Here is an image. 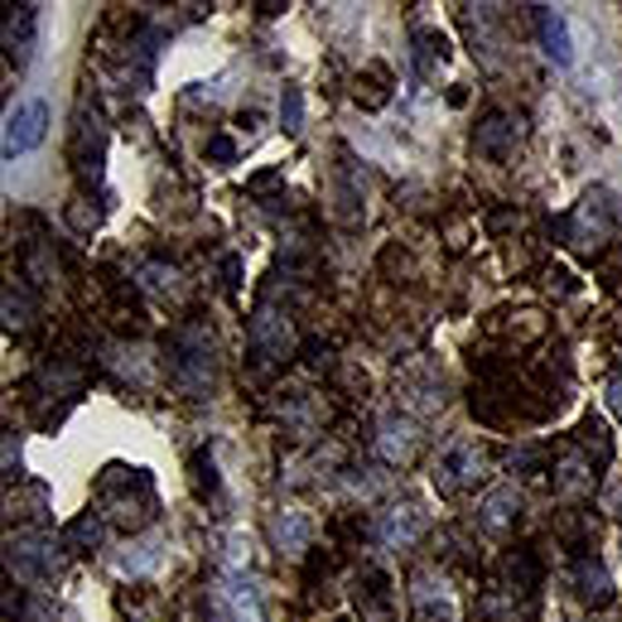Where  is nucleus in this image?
<instances>
[{
	"mask_svg": "<svg viewBox=\"0 0 622 622\" xmlns=\"http://www.w3.org/2000/svg\"><path fill=\"white\" fill-rule=\"evenodd\" d=\"M444 487H473V483H483V454H473V448H454L444 463V477H440Z\"/></svg>",
	"mask_w": 622,
	"mask_h": 622,
	"instance_id": "4",
	"label": "nucleus"
},
{
	"mask_svg": "<svg viewBox=\"0 0 622 622\" xmlns=\"http://www.w3.org/2000/svg\"><path fill=\"white\" fill-rule=\"evenodd\" d=\"M280 126L289 130V136L304 126V92H299V87H285V92H280Z\"/></svg>",
	"mask_w": 622,
	"mask_h": 622,
	"instance_id": "8",
	"label": "nucleus"
},
{
	"mask_svg": "<svg viewBox=\"0 0 622 622\" xmlns=\"http://www.w3.org/2000/svg\"><path fill=\"white\" fill-rule=\"evenodd\" d=\"M43 136H49V107H43L39 97L14 101L10 116H6V159L29 155Z\"/></svg>",
	"mask_w": 622,
	"mask_h": 622,
	"instance_id": "1",
	"label": "nucleus"
},
{
	"mask_svg": "<svg viewBox=\"0 0 622 622\" xmlns=\"http://www.w3.org/2000/svg\"><path fill=\"white\" fill-rule=\"evenodd\" d=\"M227 599L237 603V622H260V603H256V593H251V584H246V579H231Z\"/></svg>",
	"mask_w": 622,
	"mask_h": 622,
	"instance_id": "6",
	"label": "nucleus"
},
{
	"mask_svg": "<svg viewBox=\"0 0 622 622\" xmlns=\"http://www.w3.org/2000/svg\"><path fill=\"white\" fill-rule=\"evenodd\" d=\"M34 24H39V10L34 6H14V14L6 20V49L14 63L29 58V43H34Z\"/></svg>",
	"mask_w": 622,
	"mask_h": 622,
	"instance_id": "3",
	"label": "nucleus"
},
{
	"mask_svg": "<svg viewBox=\"0 0 622 622\" xmlns=\"http://www.w3.org/2000/svg\"><path fill=\"white\" fill-rule=\"evenodd\" d=\"M535 34H541V49L555 58L560 68H570L574 63V39H570V24H564V14L560 10H550V6H535Z\"/></svg>",
	"mask_w": 622,
	"mask_h": 622,
	"instance_id": "2",
	"label": "nucleus"
},
{
	"mask_svg": "<svg viewBox=\"0 0 622 622\" xmlns=\"http://www.w3.org/2000/svg\"><path fill=\"white\" fill-rule=\"evenodd\" d=\"M39 535H20V541H10V564L20 574H53V555H39Z\"/></svg>",
	"mask_w": 622,
	"mask_h": 622,
	"instance_id": "5",
	"label": "nucleus"
},
{
	"mask_svg": "<svg viewBox=\"0 0 622 622\" xmlns=\"http://www.w3.org/2000/svg\"><path fill=\"white\" fill-rule=\"evenodd\" d=\"M275 535H280V541H289V545H304V541H309V526H304V521L289 512V516L275 521Z\"/></svg>",
	"mask_w": 622,
	"mask_h": 622,
	"instance_id": "10",
	"label": "nucleus"
},
{
	"mask_svg": "<svg viewBox=\"0 0 622 622\" xmlns=\"http://www.w3.org/2000/svg\"><path fill=\"white\" fill-rule=\"evenodd\" d=\"M97 535H101V521H97L92 512H82V516L63 531V545H68V550H82V545H97Z\"/></svg>",
	"mask_w": 622,
	"mask_h": 622,
	"instance_id": "7",
	"label": "nucleus"
},
{
	"mask_svg": "<svg viewBox=\"0 0 622 622\" xmlns=\"http://www.w3.org/2000/svg\"><path fill=\"white\" fill-rule=\"evenodd\" d=\"M506 130H512V126H506V116H487L483 130H477V150H492V155H497L502 140H506Z\"/></svg>",
	"mask_w": 622,
	"mask_h": 622,
	"instance_id": "9",
	"label": "nucleus"
},
{
	"mask_svg": "<svg viewBox=\"0 0 622 622\" xmlns=\"http://www.w3.org/2000/svg\"><path fill=\"white\" fill-rule=\"evenodd\" d=\"M203 155L217 159V165H231V159H237V145H231L227 136H213L208 145H203Z\"/></svg>",
	"mask_w": 622,
	"mask_h": 622,
	"instance_id": "11",
	"label": "nucleus"
}]
</instances>
